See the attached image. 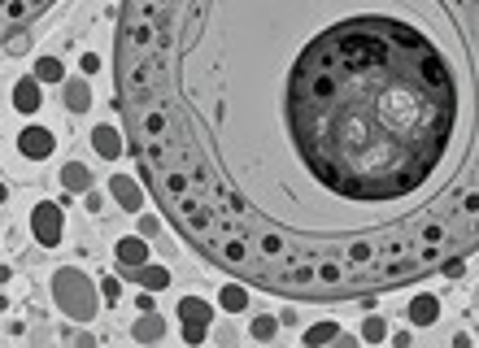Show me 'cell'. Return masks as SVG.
I'll return each instance as SVG.
<instances>
[{
	"mask_svg": "<svg viewBox=\"0 0 479 348\" xmlns=\"http://www.w3.org/2000/svg\"><path fill=\"white\" fill-rule=\"evenodd\" d=\"M479 0H122L118 122L196 257L366 301L479 240Z\"/></svg>",
	"mask_w": 479,
	"mask_h": 348,
	"instance_id": "cell-1",
	"label": "cell"
},
{
	"mask_svg": "<svg viewBox=\"0 0 479 348\" xmlns=\"http://www.w3.org/2000/svg\"><path fill=\"white\" fill-rule=\"evenodd\" d=\"M57 0H0V48L13 35H27L44 13H53Z\"/></svg>",
	"mask_w": 479,
	"mask_h": 348,
	"instance_id": "cell-4",
	"label": "cell"
},
{
	"mask_svg": "<svg viewBox=\"0 0 479 348\" xmlns=\"http://www.w3.org/2000/svg\"><path fill=\"white\" fill-rule=\"evenodd\" d=\"M66 109H70V113H87V109H92V87H87V79H66Z\"/></svg>",
	"mask_w": 479,
	"mask_h": 348,
	"instance_id": "cell-7",
	"label": "cell"
},
{
	"mask_svg": "<svg viewBox=\"0 0 479 348\" xmlns=\"http://www.w3.org/2000/svg\"><path fill=\"white\" fill-rule=\"evenodd\" d=\"M109 192H118V196H122V205H127V209H140V205H144V192L135 187V179H131V174H114Z\"/></svg>",
	"mask_w": 479,
	"mask_h": 348,
	"instance_id": "cell-9",
	"label": "cell"
},
{
	"mask_svg": "<svg viewBox=\"0 0 479 348\" xmlns=\"http://www.w3.org/2000/svg\"><path fill=\"white\" fill-rule=\"evenodd\" d=\"M31 235H35L40 244H48V248H57L61 235H66V209L53 205V201H40V205L31 209Z\"/></svg>",
	"mask_w": 479,
	"mask_h": 348,
	"instance_id": "cell-5",
	"label": "cell"
},
{
	"mask_svg": "<svg viewBox=\"0 0 479 348\" xmlns=\"http://www.w3.org/2000/svg\"><path fill=\"white\" fill-rule=\"evenodd\" d=\"M57 153V135L44 122H27L13 131V170H40Z\"/></svg>",
	"mask_w": 479,
	"mask_h": 348,
	"instance_id": "cell-3",
	"label": "cell"
},
{
	"mask_svg": "<svg viewBox=\"0 0 479 348\" xmlns=\"http://www.w3.org/2000/svg\"><path fill=\"white\" fill-rule=\"evenodd\" d=\"M61 183H66L70 192H87V187H92V166H87V161H66V166H61Z\"/></svg>",
	"mask_w": 479,
	"mask_h": 348,
	"instance_id": "cell-8",
	"label": "cell"
},
{
	"mask_svg": "<svg viewBox=\"0 0 479 348\" xmlns=\"http://www.w3.org/2000/svg\"><path fill=\"white\" fill-rule=\"evenodd\" d=\"M48 292H53V305L74 318V322H87L100 309V296H96V279L87 275L83 266H57L53 279H48Z\"/></svg>",
	"mask_w": 479,
	"mask_h": 348,
	"instance_id": "cell-2",
	"label": "cell"
},
{
	"mask_svg": "<svg viewBox=\"0 0 479 348\" xmlns=\"http://www.w3.org/2000/svg\"><path fill=\"white\" fill-rule=\"evenodd\" d=\"M135 283H140V287H153V292H162V287L170 283V275H166L162 266H144V270H135Z\"/></svg>",
	"mask_w": 479,
	"mask_h": 348,
	"instance_id": "cell-11",
	"label": "cell"
},
{
	"mask_svg": "<svg viewBox=\"0 0 479 348\" xmlns=\"http://www.w3.org/2000/svg\"><path fill=\"white\" fill-rule=\"evenodd\" d=\"M92 148L105 161H114L122 148H127V144H122V127H114V122H96V127H92Z\"/></svg>",
	"mask_w": 479,
	"mask_h": 348,
	"instance_id": "cell-6",
	"label": "cell"
},
{
	"mask_svg": "<svg viewBox=\"0 0 479 348\" xmlns=\"http://www.w3.org/2000/svg\"><path fill=\"white\" fill-rule=\"evenodd\" d=\"M118 257H122V266H140V261H148V244L144 240H122Z\"/></svg>",
	"mask_w": 479,
	"mask_h": 348,
	"instance_id": "cell-10",
	"label": "cell"
}]
</instances>
